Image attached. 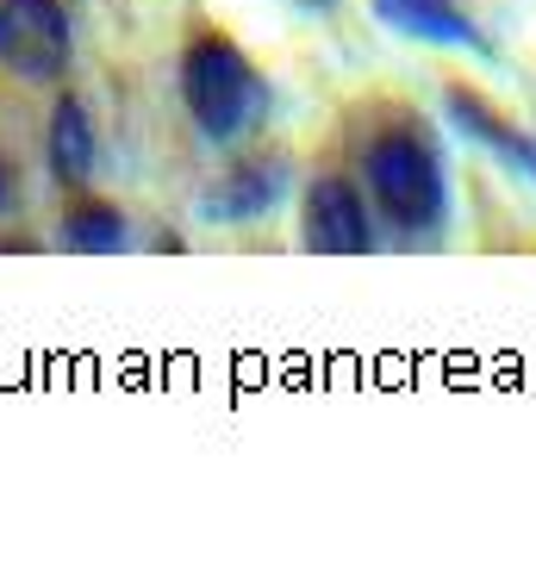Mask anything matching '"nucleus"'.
<instances>
[{
	"instance_id": "nucleus-1",
	"label": "nucleus",
	"mask_w": 536,
	"mask_h": 567,
	"mask_svg": "<svg viewBox=\"0 0 536 567\" xmlns=\"http://www.w3.org/2000/svg\"><path fill=\"white\" fill-rule=\"evenodd\" d=\"M182 101H187V113H194V125H200L213 144H225V137H237L256 113H262L268 87H262V75H256V63L237 51L225 32H200L182 51Z\"/></svg>"
},
{
	"instance_id": "nucleus-2",
	"label": "nucleus",
	"mask_w": 536,
	"mask_h": 567,
	"mask_svg": "<svg viewBox=\"0 0 536 567\" xmlns=\"http://www.w3.org/2000/svg\"><path fill=\"white\" fill-rule=\"evenodd\" d=\"M369 194L405 231H436L443 225V168H436L431 144L412 132H381L369 144Z\"/></svg>"
},
{
	"instance_id": "nucleus-3",
	"label": "nucleus",
	"mask_w": 536,
	"mask_h": 567,
	"mask_svg": "<svg viewBox=\"0 0 536 567\" xmlns=\"http://www.w3.org/2000/svg\"><path fill=\"white\" fill-rule=\"evenodd\" d=\"M0 63L32 82L69 69V19L56 0H0Z\"/></svg>"
},
{
	"instance_id": "nucleus-4",
	"label": "nucleus",
	"mask_w": 536,
	"mask_h": 567,
	"mask_svg": "<svg viewBox=\"0 0 536 567\" xmlns=\"http://www.w3.org/2000/svg\"><path fill=\"white\" fill-rule=\"evenodd\" d=\"M300 231H306V250H324V256H369L374 250L369 206H362V194L350 182H337V175H319V182L306 187Z\"/></svg>"
},
{
	"instance_id": "nucleus-5",
	"label": "nucleus",
	"mask_w": 536,
	"mask_h": 567,
	"mask_svg": "<svg viewBox=\"0 0 536 567\" xmlns=\"http://www.w3.org/2000/svg\"><path fill=\"white\" fill-rule=\"evenodd\" d=\"M381 25L419 44H450V51H481V25H474L455 0H374Z\"/></svg>"
},
{
	"instance_id": "nucleus-6",
	"label": "nucleus",
	"mask_w": 536,
	"mask_h": 567,
	"mask_svg": "<svg viewBox=\"0 0 536 567\" xmlns=\"http://www.w3.org/2000/svg\"><path fill=\"white\" fill-rule=\"evenodd\" d=\"M450 118H455V125H462L468 137H481L486 151H499L512 168L536 175V137H524L512 118H499L493 106L481 101V94H468V87H450Z\"/></svg>"
},
{
	"instance_id": "nucleus-7",
	"label": "nucleus",
	"mask_w": 536,
	"mask_h": 567,
	"mask_svg": "<svg viewBox=\"0 0 536 567\" xmlns=\"http://www.w3.org/2000/svg\"><path fill=\"white\" fill-rule=\"evenodd\" d=\"M51 175L63 187H82L94 175V118L75 94H63L51 113Z\"/></svg>"
},
{
	"instance_id": "nucleus-8",
	"label": "nucleus",
	"mask_w": 536,
	"mask_h": 567,
	"mask_svg": "<svg viewBox=\"0 0 536 567\" xmlns=\"http://www.w3.org/2000/svg\"><path fill=\"white\" fill-rule=\"evenodd\" d=\"M281 163H244V168H231L225 182H218V194L206 200V213L213 218H256V213H268L275 206V194H281Z\"/></svg>"
},
{
	"instance_id": "nucleus-9",
	"label": "nucleus",
	"mask_w": 536,
	"mask_h": 567,
	"mask_svg": "<svg viewBox=\"0 0 536 567\" xmlns=\"http://www.w3.org/2000/svg\"><path fill=\"white\" fill-rule=\"evenodd\" d=\"M63 237L69 250H118L125 244V213H118L113 200H94V194H75V200L63 206Z\"/></svg>"
},
{
	"instance_id": "nucleus-10",
	"label": "nucleus",
	"mask_w": 536,
	"mask_h": 567,
	"mask_svg": "<svg viewBox=\"0 0 536 567\" xmlns=\"http://www.w3.org/2000/svg\"><path fill=\"white\" fill-rule=\"evenodd\" d=\"M0 206H7V163H0Z\"/></svg>"
},
{
	"instance_id": "nucleus-11",
	"label": "nucleus",
	"mask_w": 536,
	"mask_h": 567,
	"mask_svg": "<svg viewBox=\"0 0 536 567\" xmlns=\"http://www.w3.org/2000/svg\"><path fill=\"white\" fill-rule=\"evenodd\" d=\"M300 7H337V0H300Z\"/></svg>"
}]
</instances>
